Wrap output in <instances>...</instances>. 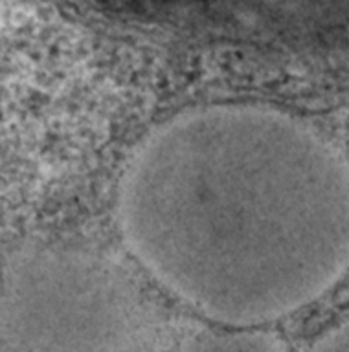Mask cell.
Masks as SVG:
<instances>
[{"instance_id":"cell-1","label":"cell","mask_w":349,"mask_h":352,"mask_svg":"<svg viewBox=\"0 0 349 352\" xmlns=\"http://www.w3.org/2000/svg\"><path fill=\"white\" fill-rule=\"evenodd\" d=\"M114 222L129 257L180 305L217 327H271L348 268L349 169L285 110L197 104L134 145Z\"/></svg>"},{"instance_id":"cell-2","label":"cell","mask_w":349,"mask_h":352,"mask_svg":"<svg viewBox=\"0 0 349 352\" xmlns=\"http://www.w3.org/2000/svg\"><path fill=\"white\" fill-rule=\"evenodd\" d=\"M0 314L2 352H145L156 316L133 275L87 244L54 242L21 261Z\"/></svg>"},{"instance_id":"cell-3","label":"cell","mask_w":349,"mask_h":352,"mask_svg":"<svg viewBox=\"0 0 349 352\" xmlns=\"http://www.w3.org/2000/svg\"><path fill=\"white\" fill-rule=\"evenodd\" d=\"M164 352H287V345L271 327L232 329L211 324L184 334Z\"/></svg>"},{"instance_id":"cell-4","label":"cell","mask_w":349,"mask_h":352,"mask_svg":"<svg viewBox=\"0 0 349 352\" xmlns=\"http://www.w3.org/2000/svg\"><path fill=\"white\" fill-rule=\"evenodd\" d=\"M302 352H349V323L321 334Z\"/></svg>"}]
</instances>
